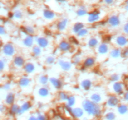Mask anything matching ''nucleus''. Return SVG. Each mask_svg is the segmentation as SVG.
<instances>
[{
	"label": "nucleus",
	"instance_id": "nucleus-34",
	"mask_svg": "<svg viewBox=\"0 0 128 120\" xmlns=\"http://www.w3.org/2000/svg\"><path fill=\"white\" fill-rule=\"evenodd\" d=\"M76 101L77 100L75 96L70 94L68 100L65 102V106L67 107H69V108H73L76 105Z\"/></svg>",
	"mask_w": 128,
	"mask_h": 120
},
{
	"label": "nucleus",
	"instance_id": "nucleus-28",
	"mask_svg": "<svg viewBox=\"0 0 128 120\" xmlns=\"http://www.w3.org/2000/svg\"><path fill=\"white\" fill-rule=\"evenodd\" d=\"M49 79H50V78L49 77L48 75H47V74H42L40 76H38L37 81H38V84H40V86H49Z\"/></svg>",
	"mask_w": 128,
	"mask_h": 120
},
{
	"label": "nucleus",
	"instance_id": "nucleus-46",
	"mask_svg": "<svg viewBox=\"0 0 128 120\" xmlns=\"http://www.w3.org/2000/svg\"><path fill=\"white\" fill-rule=\"evenodd\" d=\"M122 57L128 58V46L123 48L122 50Z\"/></svg>",
	"mask_w": 128,
	"mask_h": 120
},
{
	"label": "nucleus",
	"instance_id": "nucleus-41",
	"mask_svg": "<svg viewBox=\"0 0 128 120\" xmlns=\"http://www.w3.org/2000/svg\"><path fill=\"white\" fill-rule=\"evenodd\" d=\"M87 14L88 12L84 7H80L78 10L77 11V14L79 16H84L87 15Z\"/></svg>",
	"mask_w": 128,
	"mask_h": 120
},
{
	"label": "nucleus",
	"instance_id": "nucleus-11",
	"mask_svg": "<svg viewBox=\"0 0 128 120\" xmlns=\"http://www.w3.org/2000/svg\"><path fill=\"white\" fill-rule=\"evenodd\" d=\"M70 113H71L72 117L75 119H77V120L82 118L85 114L82 107L77 106H74L71 108Z\"/></svg>",
	"mask_w": 128,
	"mask_h": 120
},
{
	"label": "nucleus",
	"instance_id": "nucleus-10",
	"mask_svg": "<svg viewBox=\"0 0 128 120\" xmlns=\"http://www.w3.org/2000/svg\"><path fill=\"white\" fill-rule=\"evenodd\" d=\"M26 61L21 55H15L12 60V64L15 68L23 69Z\"/></svg>",
	"mask_w": 128,
	"mask_h": 120
},
{
	"label": "nucleus",
	"instance_id": "nucleus-20",
	"mask_svg": "<svg viewBox=\"0 0 128 120\" xmlns=\"http://www.w3.org/2000/svg\"><path fill=\"white\" fill-rule=\"evenodd\" d=\"M89 100L92 101L93 103L97 104V105H100L104 101L103 96H102V94L99 93H97V92H94L90 94L89 96Z\"/></svg>",
	"mask_w": 128,
	"mask_h": 120
},
{
	"label": "nucleus",
	"instance_id": "nucleus-18",
	"mask_svg": "<svg viewBox=\"0 0 128 120\" xmlns=\"http://www.w3.org/2000/svg\"><path fill=\"white\" fill-rule=\"evenodd\" d=\"M87 21L90 23H95L100 19V13L99 11L93 10L89 13Z\"/></svg>",
	"mask_w": 128,
	"mask_h": 120
},
{
	"label": "nucleus",
	"instance_id": "nucleus-49",
	"mask_svg": "<svg viewBox=\"0 0 128 120\" xmlns=\"http://www.w3.org/2000/svg\"><path fill=\"white\" fill-rule=\"evenodd\" d=\"M6 110V105H0V112H5Z\"/></svg>",
	"mask_w": 128,
	"mask_h": 120
},
{
	"label": "nucleus",
	"instance_id": "nucleus-14",
	"mask_svg": "<svg viewBox=\"0 0 128 120\" xmlns=\"http://www.w3.org/2000/svg\"><path fill=\"white\" fill-rule=\"evenodd\" d=\"M96 65V59L94 56H88L85 58L82 63V66L84 69H91Z\"/></svg>",
	"mask_w": 128,
	"mask_h": 120
},
{
	"label": "nucleus",
	"instance_id": "nucleus-26",
	"mask_svg": "<svg viewBox=\"0 0 128 120\" xmlns=\"http://www.w3.org/2000/svg\"><path fill=\"white\" fill-rule=\"evenodd\" d=\"M68 23L69 21L67 19H61L57 23V25H56L57 29L60 32H63V31H65L68 26Z\"/></svg>",
	"mask_w": 128,
	"mask_h": 120
},
{
	"label": "nucleus",
	"instance_id": "nucleus-25",
	"mask_svg": "<svg viewBox=\"0 0 128 120\" xmlns=\"http://www.w3.org/2000/svg\"><path fill=\"white\" fill-rule=\"evenodd\" d=\"M109 56L113 59H118L122 57V50L118 47H114L110 50Z\"/></svg>",
	"mask_w": 128,
	"mask_h": 120
},
{
	"label": "nucleus",
	"instance_id": "nucleus-17",
	"mask_svg": "<svg viewBox=\"0 0 128 120\" xmlns=\"http://www.w3.org/2000/svg\"><path fill=\"white\" fill-rule=\"evenodd\" d=\"M36 65L35 63L29 61L26 62V63L25 64L23 68V70L26 75H30L36 71Z\"/></svg>",
	"mask_w": 128,
	"mask_h": 120
},
{
	"label": "nucleus",
	"instance_id": "nucleus-53",
	"mask_svg": "<svg viewBox=\"0 0 128 120\" xmlns=\"http://www.w3.org/2000/svg\"><path fill=\"white\" fill-rule=\"evenodd\" d=\"M3 45V42H2L1 40H0V48H1Z\"/></svg>",
	"mask_w": 128,
	"mask_h": 120
},
{
	"label": "nucleus",
	"instance_id": "nucleus-5",
	"mask_svg": "<svg viewBox=\"0 0 128 120\" xmlns=\"http://www.w3.org/2000/svg\"><path fill=\"white\" fill-rule=\"evenodd\" d=\"M120 104V100L116 94H111L106 101V106L109 108H117Z\"/></svg>",
	"mask_w": 128,
	"mask_h": 120
},
{
	"label": "nucleus",
	"instance_id": "nucleus-58",
	"mask_svg": "<svg viewBox=\"0 0 128 120\" xmlns=\"http://www.w3.org/2000/svg\"></svg>",
	"mask_w": 128,
	"mask_h": 120
},
{
	"label": "nucleus",
	"instance_id": "nucleus-27",
	"mask_svg": "<svg viewBox=\"0 0 128 120\" xmlns=\"http://www.w3.org/2000/svg\"><path fill=\"white\" fill-rule=\"evenodd\" d=\"M21 31L24 33L25 35H31V36H35V29L34 27L30 25L23 26L21 27Z\"/></svg>",
	"mask_w": 128,
	"mask_h": 120
},
{
	"label": "nucleus",
	"instance_id": "nucleus-6",
	"mask_svg": "<svg viewBox=\"0 0 128 120\" xmlns=\"http://www.w3.org/2000/svg\"><path fill=\"white\" fill-rule=\"evenodd\" d=\"M112 90L114 94H116L117 96L123 95L125 91L124 84L121 81L113 83L112 84Z\"/></svg>",
	"mask_w": 128,
	"mask_h": 120
},
{
	"label": "nucleus",
	"instance_id": "nucleus-55",
	"mask_svg": "<svg viewBox=\"0 0 128 120\" xmlns=\"http://www.w3.org/2000/svg\"><path fill=\"white\" fill-rule=\"evenodd\" d=\"M126 10L128 11V5H127L126 6Z\"/></svg>",
	"mask_w": 128,
	"mask_h": 120
},
{
	"label": "nucleus",
	"instance_id": "nucleus-15",
	"mask_svg": "<svg viewBox=\"0 0 128 120\" xmlns=\"http://www.w3.org/2000/svg\"><path fill=\"white\" fill-rule=\"evenodd\" d=\"M37 95L40 98H43V99H46L48 98L50 95V89L49 88V86H40L38 88L36 91Z\"/></svg>",
	"mask_w": 128,
	"mask_h": 120
},
{
	"label": "nucleus",
	"instance_id": "nucleus-22",
	"mask_svg": "<svg viewBox=\"0 0 128 120\" xmlns=\"http://www.w3.org/2000/svg\"><path fill=\"white\" fill-rule=\"evenodd\" d=\"M100 44V40L95 36H92L87 41V45L90 49H96Z\"/></svg>",
	"mask_w": 128,
	"mask_h": 120
},
{
	"label": "nucleus",
	"instance_id": "nucleus-47",
	"mask_svg": "<svg viewBox=\"0 0 128 120\" xmlns=\"http://www.w3.org/2000/svg\"><path fill=\"white\" fill-rule=\"evenodd\" d=\"M6 29L3 25H0V36H5L6 34Z\"/></svg>",
	"mask_w": 128,
	"mask_h": 120
},
{
	"label": "nucleus",
	"instance_id": "nucleus-45",
	"mask_svg": "<svg viewBox=\"0 0 128 120\" xmlns=\"http://www.w3.org/2000/svg\"><path fill=\"white\" fill-rule=\"evenodd\" d=\"M11 87H12V85L10 83H6L5 84H3V89H5V91H9L11 89Z\"/></svg>",
	"mask_w": 128,
	"mask_h": 120
},
{
	"label": "nucleus",
	"instance_id": "nucleus-35",
	"mask_svg": "<svg viewBox=\"0 0 128 120\" xmlns=\"http://www.w3.org/2000/svg\"><path fill=\"white\" fill-rule=\"evenodd\" d=\"M117 111L120 115H125L128 111V106L125 104H119L117 107Z\"/></svg>",
	"mask_w": 128,
	"mask_h": 120
},
{
	"label": "nucleus",
	"instance_id": "nucleus-1",
	"mask_svg": "<svg viewBox=\"0 0 128 120\" xmlns=\"http://www.w3.org/2000/svg\"><path fill=\"white\" fill-rule=\"evenodd\" d=\"M82 108L89 116L99 118L102 116L103 109L100 105L93 103L89 99L84 100L82 103Z\"/></svg>",
	"mask_w": 128,
	"mask_h": 120
},
{
	"label": "nucleus",
	"instance_id": "nucleus-19",
	"mask_svg": "<svg viewBox=\"0 0 128 120\" xmlns=\"http://www.w3.org/2000/svg\"><path fill=\"white\" fill-rule=\"evenodd\" d=\"M92 86H93V83L91 79L89 78L83 79L80 82V87L84 91H89L90 90Z\"/></svg>",
	"mask_w": 128,
	"mask_h": 120
},
{
	"label": "nucleus",
	"instance_id": "nucleus-8",
	"mask_svg": "<svg viewBox=\"0 0 128 120\" xmlns=\"http://www.w3.org/2000/svg\"><path fill=\"white\" fill-rule=\"evenodd\" d=\"M35 44L41 48L42 50L47 49L50 46V41L49 38L45 36H35Z\"/></svg>",
	"mask_w": 128,
	"mask_h": 120
},
{
	"label": "nucleus",
	"instance_id": "nucleus-23",
	"mask_svg": "<svg viewBox=\"0 0 128 120\" xmlns=\"http://www.w3.org/2000/svg\"><path fill=\"white\" fill-rule=\"evenodd\" d=\"M107 24L112 28H116L119 26L120 24V19L118 16L112 15L108 18L107 21Z\"/></svg>",
	"mask_w": 128,
	"mask_h": 120
},
{
	"label": "nucleus",
	"instance_id": "nucleus-42",
	"mask_svg": "<svg viewBox=\"0 0 128 120\" xmlns=\"http://www.w3.org/2000/svg\"><path fill=\"white\" fill-rule=\"evenodd\" d=\"M13 18H15L16 19H20L23 17V13L21 11L16 10L13 13Z\"/></svg>",
	"mask_w": 128,
	"mask_h": 120
},
{
	"label": "nucleus",
	"instance_id": "nucleus-4",
	"mask_svg": "<svg viewBox=\"0 0 128 120\" xmlns=\"http://www.w3.org/2000/svg\"><path fill=\"white\" fill-rule=\"evenodd\" d=\"M57 48L59 51H60L61 53H66L71 51L74 48V46L69 41L63 40L59 42L58 46H57Z\"/></svg>",
	"mask_w": 128,
	"mask_h": 120
},
{
	"label": "nucleus",
	"instance_id": "nucleus-48",
	"mask_svg": "<svg viewBox=\"0 0 128 120\" xmlns=\"http://www.w3.org/2000/svg\"><path fill=\"white\" fill-rule=\"evenodd\" d=\"M123 32L126 36H128V23L125 24L123 27Z\"/></svg>",
	"mask_w": 128,
	"mask_h": 120
},
{
	"label": "nucleus",
	"instance_id": "nucleus-29",
	"mask_svg": "<svg viewBox=\"0 0 128 120\" xmlns=\"http://www.w3.org/2000/svg\"><path fill=\"white\" fill-rule=\"evenodd\" d=\"M42 53H43V50L37 45H35L31 48V55L35 58H38L41 56Z\"/></svg>",
	"mask_w": 128,
	"mask_h": 120
},
{
	"label": "nucleus",
	"instance_id": "nucleus-39",
	"mask_svg": "<svg viewBox=\"0 0 128 120\" xmlns=\"http://www.w3.org/2000/svg\"><path fill=\"white\" fill-rule=\"evenodd\" d=\"M89 33V29L84 28L76 34V36L79 39H82V38H84L85 37H86L88 35Z\"/></svg>",
	"mask_w": 128,
	"mask_h": 120
},
{
	"label": "nucleus",
	"instance_id": "nucleus-31",
	"mask_svg": "<svg viewBox=\"0 0 128 120\" xmlns=\"http://www.w3.org/2000/svg\"><path fill=\"white\" fill-rule=\"evenodd\" d=\"M83 28H84V23L81 22L75 23L72 28V32L73 34H77Z\"/></svg>",
	"mask_w": 128,
	"mask_h": 120
},
{
	"label": "nucleus",
	"instance_id": "nucleus-56",
	"mask_svg": "<svg viewBox=\"0 0 128 120\" xmlns=\"http://www.w3.org/2000/svg\"><path fill=\"white\" fill-rule=\"evenodd\" d=\"M127 4H128V1H127Z\"/></svg>",
	"mask_w": 128,
	"mask_h": 120
},
{
	"label": "nucleus",
	"instance_id": "nucleus-32",
	"mask_svg": "<svg viewBox=\"0 0 128 120\" xmlns=\"http://www.w3.org/2000/svg\"><path fill=\"white\" fill-rule=\"evenodd\" d=\"M70 94L66 92L65 91H59V93L57 94V96H58V99L61 102H65V103L67 100H68V98L69 97Z\"/></svg>",
	"mask_w": 128,
	"mask_h": 120
},
{
	"label": "nucleus",
	"instance_id": "nucleus-54",
	"mask_svg": "<svg viewBox=\"0 0 128 120\" xmlns=\"http://www.w3.org/2000/svg\"><path fill=\"white\" fill-rule=\"evenodd\" d=\"M57 1H60V2H64V1H65V0H57Z\"/></svg>",
	"mask_w": 128,
	"mask_h": 120
},
{
	"label": "nucleus",
	"instance_id": "nucleus-30",
	"mask_svg": "<svg viewBox=\"0 0 128 120\" xmlns=\"http://www.w3.org/2000/svg\"><path fill=\"white\" fill-rule=\"evenodd\" d=\"M9 113L12 116H18L20 112V105L14 103L10 106H9Z\"/></svg>",
	"mask_w": 128,
	"mask_h": 120
},
{
	"label": "nucleus",
	"instance_id": "nucleus-16",
	"mask_svg": "<svg viewBox=\"0 0 128 120\" xmlns=\"http://www.w3.org/2000/svg\"><path fill=\"white\" fill-rule=\"evenodd\" d=\"M58 64L59 67L64 72H69L72 68L73 64L70 61H67L65 60H58Z\"/></svg>",
	"mask_w": 128,
	"mask_h": 120
},
{
	"label": "nucleus",
	"instance_id": "nucleus-9",
	"mask_svg": "<svg viewBox=\"0 0 128 120\" xmlns=\"http://www.w3.org/2000/svg\"><path fill=\"white\" fill-rule=\"evenodd\" d=\"M49 84L54 89L60 91L64 86V82L60 78L57 77H50L49 79Z\"/></svg>",
	"mask_w": 128,
	"mask_h": 120
},
{
	"label": "nucleus",
	"instance_id": "nucleus-44",
	"mask_svg": "<svg viewBox=\"0 0 128 120\" xmlns=\"http://www.w3.org/2000/svg\"><path fill=\"white\" fill-rule=\"evenodd\" d=\"M36 116L37 120H48L47 116L45 114L40 113V112H38L36 114Z\"/></svg>",
	"mask_w": 128,
	"mask_h": 120
},
{
	"label": "nucleus",
	"instance_id": "nucleus-12",
	"mask_svg": "<svg viewBox=\"0 0 128 120\" xmlns=\"http://www.w3.org/2000/svg\"><path fill=\"white\" fill-rule=\"evenodd\" d=\"M31 84V79L28 76H23L18 81V85L21 89H28Z\"/></svg>",
	"mask_w": 128,
	"mask_h": 120
},
{
	"label": "nucleus",
	"instance_id": "nucleus-40",
	"mask_svg": "<svg viewBox=\"0 0 128 120\" xmlns=\"http://www.w3.org/2000/svg\"><path fill=\"white\" fill-rule=\"evenodd\" d=\"M120 79H121V77H120L119 74H113L109 78V81L112 83L120 81Z\"/></svg>",
	"mask_w": 128,
	"mask_h": 120
},
{
	"label": "nucleus",
	"instance_id": "nucleus-52",
	"mask_svg": "<svg viewBox=\"0 0 128 120\" xmlns=\"http://www.w3.org/2000/svg\"><path fill=\"white\" fill-rule=\"evenodd\" d=\"M114 0H104V1L107 5H111L114 2Z\"/></svg>",
	"mask_w": 128,
	"mask_h": 120
},
{
	"label": "nucleus",
	"instance_id": "nucleus-38",
	"mask_svg": "<svg viewBox=\"0 0 128 120\" xmlns=\"http://www.w3.org/2000/svg\"><path fill=\"white\" fill-rule=\"evenodd\" d=\"M116 118V113L112 111L106 112L104 115V120H115Z\"/></svg>",
	"mask_w": 128,
	"mask_h": 120
},
{
	"label": "nucleus",
	"instance_id": "nucleus-24",
	"mask_svg": "<svg viewBox=\"0 0 128 120\" xmlns=\"http://www.w3.org/2000/svg\"><path fill=\"white\" fill-rule=\"evenodd\" d=\"M15 94L14 93L10 91V92H8L6 95L5 98V103L8 106H10L14 103H15Z\"/></svg>",
	"mask_w": 128,
	"mask_h": 120
},
{
	"label": "nucleus",
	"instance_id": "nucleus-13",
	"mask_svg": "<svg viewBox=\"0 0 128 120\" xmlns=\"http://www.w3.org/2000/svg\"><path fill=\"white\" fill-rule=\"evenodd\" d=\"M23 46L26 48H31L35 45V36L31 35H25L24 38L21 40Z\"/></svg>",
	"mask_w": 128,
	"mask_h": 120
},
{
	"label": "nucleus",
	"instance_id": "nucleus-50",
	"mask_svg": "<svg viewBox=\"0 0 128 120\" xmlns=\"http://www.w3.org/2000/svg\"><path fill=\"white\" fill-rule=\"evenodd\" d=\"M26 120H37V118H36V115H30V116H28V118Z\"/></svg>",
	"mask_w": 128,
	"mask_h": 120
},
{
	"label": "nucleus",
	"instance_id": "nucleus-33",
	"mask_svg": "<svg viewBox=\"0 0 128 120\" xmlns=\"http://www.w3.org/2000/svg\"><path fill=\"white\" fill-rule=\"evenodd\" d=\"M43 17L47 20H52L55 17V13L50 9H45L43 12Z\"/></svg>",
	"mask_w": 128,
	"mask_h": 120
},
{
	"label": "nucleus",
	"instance_id": "nucleus-21",
	"mask_svg": "<svg viewBox=\"0 0 128 120\" xmlns=\"http://www.w3.org/2000/svg\"><path fill=\"white\" fill-rule=\"evenodd\" d=\"M31 103L29 101H23L21 105H20V112L18 116H21L23 114L25 113L26 112L30 110H31Z\"/></svg>",
	"mask_w": 128,
	"mask_h": 120
},
{
	"label": "nucleus",
	"instance_id": "nucleus-43",
	"mask_svg": "<svg viewBox=\"0 0 128 120\" xmlns=\"http://www.w3.org/2000/svg\"><path fill=\"white\" fill-rule=\"evenodd\" d=\"M6 67V61L4 59H0V73L3 72Z\"/></svg>",
	"mask_w": 128,
	"mask_h": 120
},
{
	"label": "nucleus",
	"instance_id": "nucleus-7",
	"mask_svg": "<svg viewBox=\"0 0 128 120\" xmlns=\"http://www.w3.org/2000/svg\"><path fill=\"white\" fill-rule=\"evenodd\" d=\"M110 50H111L110 46L108 43L106 42L100 43L99 46L96 48V52L99 56H106L109 55Z\"/></svg>",
	"mask_w": 128,
	"mask_h": 120
},
{
	"label": "nucleus",
	"instance_id": "nucleus-57",
	"mask_svg": "<svg viewBox=\"0 0 128 120\" xmlns=\"http://www.w3.org/2000/svg\"><path fill=\"white\" fill-rule=\"evenodd\" d=\"M46 1H50V0H46Z\"/></svg>",
	"mask_w": 128,
	"mask_h": 120
},
{
	"label": "nucleus",
	"instance_id": "nucleus-37",
	"mask_svg": "<svg viewBox=\"0 0 128 120\" xmlns=\"http://www.w3.org/2000/svg\"><path fill=\"white\" fill-rule=\"evenodd\" d=\"M56 61H57V59H56L55 56H52V55L48 56L45 60V63L47 66L54 65V64L56 63Z\"/></svg>",
	"mask_w": 128,
	"mask_h": 120
},
{
	"label": "nucleus",
	"instance_id": "nucleus-2",
	"mask_svg": "<svg viewBox=\"0 0 128 120\" xmlns=\"http://www.w3.org/2000/svg\"><path fill=\"white\" fill-rule=\"evenodd\" d=\"M1 51L5 56L11 58V57H14L16 55V50L15 45L12 43L8 42L2 46Z\"/></svg>",
	"mask_w": 128,
	"mask_h": 120
},
{
	"label": "nucleus",
	"instance_id": "nucleus-36",
	"mask_svg": "<svg viewBox=\"0 0 128 120\" xmlns=\"http://www.w3.org/2000/svg\"><path fill=\"white\" fill-rule=\"evenodd\" d=\"M82 61H83V60H82V57L80 56V55H75L71 60V62L73 64V65L75 66H79L80 65H82Z\"/></svg>",
	"mask_w": 128,
	"mask_h": 120
},
{
	"label": "nucleus",
	"instance_id": "nucleus-51",
	"mask_svg": "<svg viewBox=\"0 0 128 120\" xmlns=\"http://www.w3.org/2000/svg\"><path fill=\"white\" fill-rule=\"evenodd\" d=\"M123 98L126 101H128V91L124 92V93L123 94Z\"/></svg>",
	"mask_w": 128,
	"mask_h": 120
},
{
	"label": "nucleus",
	"instance_id": "nucleus-3",
	"mask_svg": "<svg viewBox=\"0 0 128 120\" xmlns=\"http://www.w3.org/2000/svg\"><path fill=\"white\" fill-rule=\"evenodd\" d=\"M113 41L116 47L121 49L128 46V38L126 35H118L114 37Z\"/></svg>",
	"mask_w": 128,
	"mask_h": 120
}]
</instances>
